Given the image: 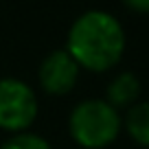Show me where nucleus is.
Returning <instances> with one entry per match:
<instances>
[{"label":"nucleus","instance_id":"nucleus-6","mask_svg":"<svg viewBox=\"0 0 149 149\" xmlns=\"http://www.w3.org/2000/svg\"><path fill=\"white\" fill-rule=\"evenodd\" d=\"M123 130L140 147L149 149V101H138L125 110Z\"/></svg>","mask_w":149,"mask_h":149},{"label":"nucleus","instance_id":"nucleus-5","mask_svg":"<svg viewBox=\"0 0 149 149\" xmlns=\"http://www.w3.org/2000/svg\"><path fill=\"white\" fill-rule=\"evenodd\" d=\"M140 92H143V84L130 70H123V72L114 74L112 81L105 88V101L110 103L114 110H127L134 103L140 101Z\"/></svg>","mask_w":149,"mask_h":149},{"label":"nucleus","instance_id":"nucleus-2","mask_svg":"<svg viewBox=\"0 0 149 149\" xmlns=\"http://www.w3.org/2000/svg\"><path fill=\"white\" fill-rule=\"evenodd\" d=\"M123 130L121 112L105 99H86L72 107L68 116L70 138L84 149H105Z\"/></svg>","mask_w":149,"mask_h":149},{"label":"nucleus","instance_id":"nucleus-4","mask_svg":"<svg viewBox=\"0 0 149 149\" xmlns=\"http://www.w3.org/2000/svg\"><path fill=\"white\" fill-rule=\"evenodd\" d=\"M79 72L81 68L70 57V53L66 48H57L42 59V64L37 68V81L44 92L53 94V97H61L77 86Z\"/></svg>","mask_w":149,"mask_h":149},{"label":"nucleus","instance_id":"nucleus-1","mask_svg":"<svg viewBox=\"0 0 149 149\" xmlns=\"http://www.w3.org/2000/svg\"><path fill=\"white\" fill-rule=\"evenodd\" d=\"M127 37L121 20L103 9L84 11L66 35V51L79 68L90 72H107L125 55Z\"/></svg>","mask_w":149,"mask_h":149},{"label":"nucleus","instance_id":"nucleus-8","mask_svg":"<svg viewBox=\"0 0 149 149\" xmlns=\"http://www.w3.org/2000/svg\"><path fill=\"white\" fill-rule=\"evenodd\" d=\"M123 5L130 11H136V13H149V0H121Z\"/></svg>","mask_w":149,"mask_h":149},{"label":"nucleus","instance_id":"nucleus-3","mask_svg":"<svg viewBox=\"0 0 149 149\" xmlns=\"http://www.w3.org/2000/svg\"><path fill=\"white\" fill-rule=\"evenodd\" d=\"M37 118V97L22 79H0V130L11 134L29 132Z\"/></svg>","mask_w":149,"mask_h":149},{"label":"nucleus","instance_id":"nucleus-7","mask_svg":"<svg viewBox=\"0 0 149 149\" xmlns=\"http://www.w3.org/2000/svg\"><path fill=\"white\" fill-rule=\"evenodd\" d=\"M0 149H53V147L40 134L22 132V134H11V138H7L0 145Z\"/></svg>","mask_w":149,"mask_h":149}]
</instances>
